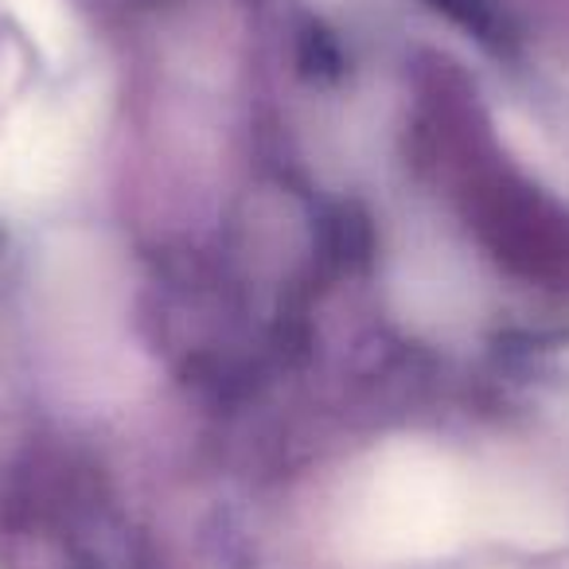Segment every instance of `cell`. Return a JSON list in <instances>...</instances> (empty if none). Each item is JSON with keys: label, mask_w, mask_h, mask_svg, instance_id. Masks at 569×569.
I'll use <instances>...</instances> for the list:
<instances>
[{"label": "cell", "mask_w": 569, "mask_h": 569, "mask_svg": "<svg viewBox=\"0 0 569 569\" xmlns=\"http://www.w3.org/2000/svg\"><path fill=\"white\" fill-rule=\"evenodd\" d=\"M468 511V483L445 452L429 445H390L351 496L343 538L356 561L395 569L449 550Z\"/></svg>", "instance_id": "6da1fadb"}, {"label": "cell", "mask_w": 569, "mask_h": 569, "mask_svg": "<svg viewBox=\"0 0 569 569\" xmlns=\"http://www.w3.org/2000/svg\"><path fill=\"white\" fill-rule=\"evenodd\" d=\"M0 4L32 32V40H40L48 56H63L71 48V12L63 0H0Z\"/></svg>", "instance_id": "7a4b0ae2"}]
</instances>
